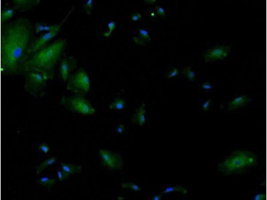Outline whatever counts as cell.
<instances>
[{
	"label": "cell",
	"mask_w": 267,
	"mask_h": 200,
	"mask_svg": "<svg viewBox=\"0 0 267 200\" xmlns=\"http://www.w3.org/2000/svg\"><path fill=\"white\" fill-rule=\"evenodd\" d=\"M1 70L3 76L25 73L30 52L36 39L33 25L21 17L3 23L1 30Z\"/></svg>",
	"instance_id": "cell-1"
},
{
	"label": "cell",
	"mask_w": 267,
	"mask_h": 200,
	"mask_svg": "<svg viewBox=\"0 0 267 200\" xmlns=\"http://www.w3.org/2000/svg\"><path fill=\"white\" fill-rule=\"evenodd\" d=\"M67 45L66 39L58 38L31 55L27 62L26 70H32L44 74L50 80Z\"/></svg>",
	"instance_id": "cell-2"
},
{
	"label": "cell",
	"mask_w": 267,
	"mask_h": 200,
	"mask_svg": "<svg viewBox=\"0 0 267 200\" xmlns=\"http://www.w3.org/2000/svg\"><path fill=\"white\" fill-rule=\"evenodd\" d=\"M257 164V156L250 151L237 150L233 152L218 164L219 173L226 176L247 172Z\"/></svg>",
	"instance_id": "cell-3"
},
{
	"label": "cell",
	"mask_w": 267,
	"mask_h": 200,
	"mask_svg": "<svg viewBox=\"0 0 267 200\" xmlns=\"http://www.w3.org/2000/svg\"><path fill=\"white\" fill-rule=\"evenodd\" d=\"M26 82L24 88L31 95L37 97L43 92L47 83L50 80L39 72L27 70L24 73Z\"/></svg>",
	"instance_id": "cell-4"
},
{
	"label": "cell",
	"mask_w": 267,
	"mask_h": 200,
	"mask_svg": "<svg viewBox=\"0 0 267 200\" xmlns=\"http://www.w3.org/2000/svg\"><path fill=\"white\" fill-rule=\"evenodd\" d=\"M61 103L68 110L76 113L89 115L95 112V108L90 103L82 96H64L61 98Z\"/></svg>",
	"instance_id": "cell-5"
},
{
	"label": "cell",
	"mask_w": 267,
	"mask_h": 200,
	"mask_svg": "<svg viewBox=\"0 0 267 200\" xmlns=\"http://www.w3.org/2000/svg\"><path fill=\"white\" fill-rule=\"evenodd\" d=\"M90 87L88 75L83 68L71 74L66 86L67 90L77 95L83 96L88 93Z\"/></svg>",
	"instance_id": "cell-6"
},
{
	"label": "cell",
	"mask_w": 267,
	"mask_h": 200,
	"mask_svg": "<svg viewBox=\"0 0 267 200\" xmlns=\"http://www.w3.org/2000/svg\"><path fill=\"white\" fill-rule=\"evenodd\" d=\"M59 63L60 76L64 82H66L69 79L71 73L76 67V59L73 57H68L64 52Z\"/></svg>",
	"instance_id": "cell-7"
},
{
	"label": "cell",
	"mask_w": 267,
	"mask_h": 200,
	"mask_svg": "<svg viewBox=\"0 0 267 200\" xmlns=\"http://www.w3.org/2000/svg\"><path fill=\"white\" fill-rule=\"evenodd\" d=\"M67 17L68 16L65 18L61 23L58 24V28L55 30L43 34L39 37L38 38L35 39L33 44L32 48H31L30 52V56L47 45V44L49 42L58 35L59 32L61 27L63 26Z\"/></svg>",
	"instance_id": "cell-8"
},
{
	"label": "cell",
	"mask_w": 267,
	"mask_h": 200,
	"mask_svg": "<svg viewBox=\"0 0 267 200\" xmlns=\"http://www.w3.org/2000/svg\"><path fill=\"white\" fill-rule=\"evenodd\" d=\"M231 48L225 45L217 46L207 50L203 55L206 62H213L224 59L228 55Z\"/></svg>",
	"instance_id": "cell-9"
},
{
	"label": "cell",
	"mask_w": 267,
	"mask_h": 200,
	"mask_svg": "<svg viewBox=\"0 0 267 200\" xmlns=\"http://www.w3.org/2000/svg\"><path fill=\"white\" fill-rule=\"evenodd\" d=\"M99 153L102 161L107 166L114 169L120 170L122 169L123 162L120 155L105 149L100 150Z\"/></svg>",
	"instance_id": "cell-10"
},
{
	"label": "cell",
	"mask_w": 267,
	"mask_h": 200,
	"mask_svg": "<svg viewBox=\"0 0 267 200\" xmlns=\"http://www.w3.org/2000/svg\"><path fill=\"white\" fill-rule=\"evenodd\" d=\"M252 101V98L246 95L235 93L228 104V111H231L243 108Z\"/></svg>",
	"instance_id": "cell-11"
},
{
	"label": "cell",
	"mask_w": 267,
	"mask_h": 200,
	"mask_svg": "<svg viewBox=\"0 0 267 200\" xmlns=\"http://www.w3.org/2000/svg\"><path fill=\"white\" fill-rule=\"evenodd\" d=\"M12 2L16 11L19 12H25L38 6L40 0H14Z\"/></svg>",
	"instance_id": "cell-12"
},
{
	"label": "cell",
	"mask_w": 267,
	"mask_h": 200,
	"mask_svg": "<svg viewBox=\"0 0 267 200\" xmlns=\"http://www.w3.org/2000/svg\"><path fill=\"white\" fill-rule=\"evenodd\" d=\"M145 114L144 107L143 105L141 106L132 117V122L134 123H138L140 127L144 126L146 122Z\"/></svg>",
	"instance_id": "cell-13"
},
{
	"label": "cell",
	"mask_w": 267,
	"mask_h": 200,
	"mask_svg": "<svg viewBox=\"0 0 267 200\" xmlns=\"http://www.w3.org/2000/svg\"><path fill=\"white\" fill-rule=\"evenodd\" d=\"M61 164L62 170L70 175L80 173L82 170V167L80 165L68 164L62 162Z\"/></svg>",
	"instance_id": "cell-14"
},
{
	"label": "cell",
	"mask_w": 267,
	"mask_h": 200,
	"mask_svg": "<svg viewBox=\"0 0 267 200\" xmlns=\"http://www.w3.org/2000/svg\"><path fill=\"white\" fill-rule=\"evenodd\" d=\"M15 9L14 7H9L3 9L2 13V23H4L13 17L15 13Z\"/></svg>",
	"instance_id": "cell-15"
},
{
	"label": "cell",
	"mask_w": 267,
	"mask_h": 200,
	"mask_svg": "<svg viewBox=\"0 0 267 200\" xmlns=\"http://www.w3.org/2000/svg\"><path fill=\"white\" fill-rule=\"evenodd\" d=\"M126 102L124 99L117 98L109 105V108L114 110L121 111L123 110L126 108Z\"/></svg>",
	"instance_id": "cell-16"
},
{
	"label": "cell",
	"mask_w": 267,
	"mask_h": 200,
	"mask_svg": "<svg viewBox=\"0 0 267 200\" xmlns=\"http://www.w3.org/2000/svg\"><path fill=\"white\" fill-rule=\"evenodd\" d=\"M57 159V157H52L46 159L45 161L42 162V164L36 167L35 168L36 169V173L39 174L42 172V171L45 169L48 165H50L54 163Z\"/></svg>",
	"instance_id": "cell-17"
},
{
	"label": "cell",
	"mask_w": 267,
	"mask_h": 200,
	"mask_svg": "<svg viewBox=\"0 0 267 200\" xmlns=\"http://www.w3.org/2000/svg\"><path fill=\"white\" fill-rule=\"evenodd\" d=\"M182 74L188 80L192 82H194L196 77V73L195 71L192 70L191 68L189 66L184 68L182 70Z\"/></svg>",
	"instance_id": "cell-18"
},
{
	"label": "cell",
	"mask_w": 267,
	"mask_h": 200,
	"mask_svg": "<svg viewBox=\"0 0 267 200\" xmlns=\"http://www.w3.org/2000/svg\"><path fill=\"white\" fill-rule=\"evenodd\" d=\"M55 180L51 179L47 177H42L37 181V183L42 186L51 187L55 181Z\"/></svg>",
	"instance_id": "cell-19"
},
{
	"label": "cell",
	"mask_w": 267,
	"mask_h": 200,
	"mask_svg": "<svg viewBox=\"0 0 267 200\" xmlns=\"http://www.w3.org/2000/svg\"><path fill=\"white\" fill-rule=\"evenodd\" d=\"M174 192H181L184 193H187V190L186 189L182 187L179 186L168 187L163 193H167Z\"/></svg>",
	"instance_id": "cell-20"
},
{
	"label": "cell",
	"mask_w": 267,
	"mask_h": 200,
	"mask_svg": "<svg viewBox=\"0 0 267 200\" xmlns=\"http://www.w3.org/2000/svg\"><path fill=\"white\" fill-rule=\"evenodd\" d=\"M212 105V101L211 98H208L206 99L203 103L202 105L203 110L204 112H209L210 108Z\"/></svg>",
	"instance_id": "cell-21"
},
{
	"label": "cell",
	"mask_w": 267,
	"mask_h": 200,
	"mask_svg": "<svg viewBox=\"0 0 267 200\" xmlns=\"http://www.w3.org/2000/svg\"><path fill=\"white\" fill-rule=\"evenodd\" d=\"M201 89L203 91L210 92L212 91L215 87L209 82H204L201 84Z\"/></svg>",
	"instance_id": "cell-22"
},
{
	"label": "cell",
	"mask_w": 267,
	"mask_h": 200,
	"mask_svg": "<svg viewBox=\"0 0 267 200\" xmlns=\"http://www.w3.org/2000/svg\"><path fill=\"white\" fill-rule=\"evenodd\" d=\"M122 187L124 188H130L136 191H141L140 187L136 184L132 183H123L121 185Z\"/></svg>",
	"instance_id": "cell-23"
},
{
	"label": "cell",
	"mask_w": 267,
	"mask_h": 200,
	"mask_svg": "<svg viewBox=\"0 0 267 200\" xmlns=\"http://www.w3.org/2000/svg\"><path fill=\"white\" fill-rule=\"evenodd\" d=\"M116 26V23L114 21L110 22L108 23V29H109V30H108V32L105 33L104 34V36L106 37L109 36L111 35L112 33V31L115 29V28Z\"/></svg>",
	"instance_id": "cell-24"
},
{
	"label": "cell",
	"mask_w": 267,
	"mask_h": 200,
	"mask_svg": "<svg viewBox=\"0 0 267 200\" xmlns=\"http://www.w3.org/2000/svg\"><path fill=\"white\" fill-rule=\"evenodd\" d=\"M47 24L46 23H36L35 31L36 34L44 31V28Z\"/></svg>",
	"instance_id": "cell-25"
},
{
	"label": "cell",
	"mask_w": 267,
	"mask_h": 200,
	"mask_svg": "<svg viewBox=\"0 0 267 200\" xmlns=\"http://www.w3.org/2000/svg\"><path fill=\"white\" fill-rule=\"evenodd\" d=\"M57 173L58 179L61 181L68 179L70 175L63 170L61 171L60 169L58 170Z\"/></svg>",
	"instance_id": "cell-26"
},
{
	"label": "cell",
	"mask_w": 267,
	"mask_h": 200,
	"mask_svg": "<svg viewBox=\"0 0 267 200\" xmlns=\"http://www.w3.org/2000/svg\"><path fill=\"white\" fill-rule=\"evenodd\" d=\"M85 8L87 14H91L93 9L92 0H88L86 2Z\"/></svg>",
	"instance_id": "cell-27"
},
{
	"label": "cell",
	"mask_w": 267,
	"mask_h": 200,
	"mask_svg": "<svg viewBox=\"0 0 267 200\" xmlns=\"http://www.w3.org/2000/svg\"><path fill=\"white\" fill-rule=\"evenodd\" d=\"M179 74V71L177 68H173L167 74V77L168 79L175 77L177 76Z\"/></svg>",
	"instance_id": "cell-28"
},
{
	"label": "cell",
	"mask_w": 267,
	"mask_h": 200,
	"mask_svg": "<svg viewBox=\"0 0 267 200\" xmlns=\"http://www.w3.org/2000/svg\"><path fill=\"white\" fill-rule=\"evenodd\" d=\"M139 33L143 39L147 40L150 39L149 36L147 31L144 30L140 29Z\"/></svg>",
	"instance_id": "cell-29"
},
{
	"label": "cell",
	"mask_w": 267,
	"mask_h": 200,
	"mask_svg": "<svg viewBox=\"0 0 267 200\" xmlns=\"http://www.w3.org/2000/svg\"><path fill=\"white\" fill-rule=\"evenodd\" d=\"M253 199L254 200H264L266 199V195L265 194L256 193L253 196Z\"/></svg>",
	"instance_id": "cell-30"
},
{
	"label": "cell",
	"mask_w": 267,
	"mask_h": 200,
	"mask_svg": "<svg viewBox=\"0 0 267 200\" xmlns=\"http://www.w3.org/2000/svg\"><path fill=\"white\" fill-rule=\"evenodd\" d=\"M58 26V24L55 25H52L49 26L48 24L45 26L44 28V31L46 32H50L54 31L57 29Z\"/></svg>",
	"instance_id": "cell-31"
},
{
	"label": "cell",
	"mask_w": 267,
	"mask_h": 200,
	"mask_svg": "<svg viewBox=\"0 0 267 200\" xmlns=\"http://www.w3.org/2000/svg\"><path fill=\"white\" fill-rule=\"evenodd\" d=\"M39 149L45 153H47L49 151L50 148L47 144L43 143L39 147Z\"/></svg>",
	"instance_id": "cell-32"
},
{
	"label": "cell",
	"mask_w": 267,
	"mask_h": 200,
	"mask_svg": "<svg viewBox=\"0 0 267 200\" xmlns=\"http://www.w3.org/2000/svg\"><path fill=\"white\" fill-rule=\"evenodd\" d=\"M141 18V15L138 13V12H136V13L133 14L131 16L132 19L133 21H138L140 20Z\"/></svg>",
	"instance_id": "cell-33"
},
{
	"label": "cell",
	"mask_w": 267,
	"mask_h": 200,
	"mask_svg": "<svg viewBox=\"0 0 267 200\" xmlns=\"http://www.w3.org/2000/svg\"><path fill=\"white\" fill-rule=\"evenodd\" d=\"M125 129V127L122 124H120L117 128V132L118 133L121 134Z\"/></svg>",
	"instance_id": "cell-34"
},
{
	"label": "cell",
	"mask_w": 267,
	"mask_h": 200,
	"mask_svg": "<svg viewBox=\"0 0 267 200\" xmlns=\"http://www.w3.org/2000/svg\"><path fill=\"white\" fill-rule=\"evenodd\" d=\"M156 8L157 13L158 14L161 15H163V16H164V15H165L164 13V11L162 8L158 7V6L156 7Z\"/></svg>",
	"instance_id": "cell-35"
},
{
	"label": "cell",
	"mask_w": 267,
	"mask_h": 200,
	"mask_svg": "<svg viewBox=\"0 0 267 200\" xmlns=\"http://www.w3.org/2000/svg\"><path fill=\"white\" fill-rule=\"evenodd\" d=\"M134 39L135 42H137L138 43L141 44H142L144 43L143 42L142 40L140 39L137 38V37H135Z\"/></svg>",
	"instance_id": "cell-36"
},
{
	"label": "cell",
	"mask_w": 267,
	"mask_h": 200,
	"mask_svg": "<svg viewBox=\"0 0 267 200\" xmlns=\"http://www.w3.org/2000/svg\"><path fill=\"white\" fill-rule=\"evenodd\" d=\"M161 199V196L159 195H157L156 196H155L153 198V200H159Z\"/></svg>",
	"instance_id": "cell-37"
},
{
	"label": "cell",
	"mask_w": 267,
	"mask_h": 200,
	"mask_svg": "<svg viewBox=\"0 0 267 200\" xmlns=\"http://www.w3.org/2000/svg\"><path fill=\"white\" fill-rule=\"evenodd\" d=\"M148 1V2H148V3H149V2H151V3H152H152H153V2H155V1Z\"/></svg>",
	"instance_id": "cell-38"
},
{
	"label": "cell",
	"mask_w": 267,
	"mask_h": 200,
	"mask_svg": "<svg viewBox=\"0 0 267 200\" xmlns=\"http://www.w3.org/2000/svg\"><path fill=\"white\" fill-rule=\"evenodd\" d=\"M124 199V198H121V197H119V198H118V199H119V200H122V199Z\"/></svg>",
	"instance_id": "cell-39"
}]
</instances>
